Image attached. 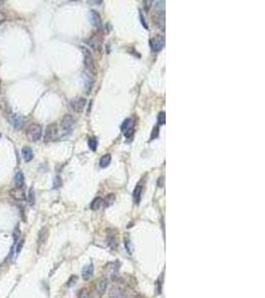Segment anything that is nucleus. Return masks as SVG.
I'll list each match as a JSON object with an SVG mask.
<instances>
[{
    "mask_svg": "<svg viewBox=\"0 0 265 298\" xmlns=\"http://www.w3.org/2000/svg\"><path fill=\"white\" fill-rule=\"evenodd\" d=\"M26 135L30 141H33V142L38 141L42 136L41 125L37 124V123H32L31 125H29V127L26 130Z\"/></svg>",
    "mask_w": 265,
    "mask_h": 298,
    "instance_id": "nucleus-1",
    "label": "nucleus"
},
{
    "mask_svg": "<svg viewBox=\"0 0 265 298\" xmlns=\"http://www.w3.org/2000/svg\"><path fill=\"white\" fill-rule=\"evenodd\" d=\"M164 45H165V38L161 35L155 36L150 40V47L152 49V51L155 53L161 51L164 48Z\"/></svg>",
    "mask_w": 265,
    "mask_h": 298,
    "instance_id": "nucleus-2",
    "label": "nucleus"
},
{
    "mask_svg": "<svg viewBox=\"0 0 265 298\" xmlns=\"http://www.w3.org/2000/svg\"><path fill=\"white\" fill-rule=\"evenodd\" d=\"M59 135V131H58V126L57 124L52 123L47 126L46 128V132H45V141H53L56 140Z\"/></svg>",
    "mask_w": 265,
    "mask_h": 298,
    "instance_id": "nucleus-3",
    "label": "nucleus"
},
{
    "mask_svg": "<svg viewBox=\"0 0 265 298\" xmlns=\"http://www.w3.org/2000/svg\"><path fill=\"white\" fill-rule=\"evenodd\" d=\"M75 124V118L71 114H66L61 121V128L65 132V135L67 132H71Z\"/></svg>",
    "mask_w": 265,
    "mask_h": 298,
    "instance_id": "nucleus-4",
    "label": "nucleus"
},
{
    "mask_svg": "<svg viewBox=\"0 0 265 298\" xmlns=\"http://www.w3.org/2000/svg\"><path fill=\"white\" fill-rule=\"evenodd\" d=\"M121 131L124 132V135L126 137H130L134 132V123L131 118H126L122 124H121Z\"/></svg>",
    "mask_w": 265,
    "mask_h": 298,
    "instance_id": "nucleus-5",
    "label": "nucleus"
},
{
    "mask_svg": "<svg viewBox=\"0 0 265 298\" xmlns=\"http://www.w3.org/2000/svg\"><path fill=\"white\" fill-rule=\"evenodd\" d=\"M9 195L12 199H14L15 201H19V202L26 200V194H25V191L22 187H15L11 189Z\"/></svg>",
    "mask_w": 265,
    "mask_h": 298,
    "instance_id": "nucleus-6",
    "label": "nucleus"
},
{
    "mask_svg": "<svg viewBox=\"0 0 265 298\" xmlns=\"http://www.w3.org/2000/svg\"><path fill=\"white\" fill-rule=\"evenodd\" d=\"M86 104V99L83 98H75L71 102V106L75 112H82Z\"/></svg>",
    "mask_w": 265,
    "mask_h": 298,
    "instance_id": "nucleus-7",
    "label": "nucleus"
},
{
    "mask_svg": "<svg viewBox=\"0 0 265 298\" xmlns=\"http://www.w3.org/2000/svg\"><path fill=\"white\" fill-rule=\"evenodd\" d=\"M24 117L19 114V113H16V114H13L11 116V124L13 125V127L15 129H21L24 124Z\"/></svg>",
    "mask_w": 265,
    "mask_h": 298,
    "instance_id": "nucleus-8",
    "label": "nucleus"
},
{
    "mask_svg": "<svg viewBox=\"0 0 265 298\" xmlns=\"http://www.w3.org/2000/svg\"><path fill=\"white\" fill-rule=\"evenodd\" d=\"M87 17H88V20H90V22L94 25V26L98 27L100 25V16L96 11L90 10V12H88Z\"/></svg>",
    "mask_w": 265,
    "mask_h": 298,
    "instance_id": "nucleus-9",
    "label": "nucleus"
},
{
    "mask_svg": "<svg viewBox=\"0 0 265 298\" xmlns=\"http://www.w3.org/2000/svg\"><path fill=\"white\" fill-rule=\"evenodd\" d=\"M85 66H86V68L90 72V74L95 72V67L94 64V61H92L90 54L87 51L85 53Z\"/></svg>",
    "mask_w": 265,
    "mask_h": 298,
    "instance_id": "nucleus-10",
    "label": "nucleus"
},
{
    "mask_svg": "<svg viewBox=\"0 0 265 298\" xmlns=\"http://www.w3.org/2000/svg\"><path fill=\"white\" fill-rule=\"evenodd\" d=\"M107 286H108L107 278H102L98 282V286H96V292H98V294L99 296H102V294H104V292H106V289H107Z\"/></svg>",
    "mask_w": 265,
    "mask_h": 298,
    "instance_id": "nucleus-11",
    "label": "nucleus"
},
{
    "mask_svg": "<svg viewBox=\"0 0 265 298\" xmlns=\"http://www.w3.org/2000/svg\"><path fill=\"white\" fill-rule=\"evenodd\" d=\"M92 273H94V265H92L91 263L86 265L82 270V276H83V278L85 280L90 279L91 277Z\"/></svg>",
    "mask_w": 265,
    "mask_h": 298,
    "instance_id": "nucleus-12",
    "label": "nucleus"
},
{
    "mask_svg": "<svg viewBox=\"0 0 265 298\" xmlns=\"http://www.w3.org/2000/svg\"><path fill=\"white\" fill-rule=\"evenodd\" d=\"M49 237V230L47 228H43L39 233V238H38V243L39 246L44 245L47 242V238Z\"/></svg>",
    "mask_w": 265,
    "mask_h": 298,
    "instance_id": "nucleus-13",
    "label": "nucleus"
},
{
    "mask_svg": "<svg viewBox=\"0 0 265 298\" xmlns=\"http://www.w3.org/2000/svg\"><path fill=\"white\" fill-rule=\"evenodd\" d=\"M22 155L24 160L26 162H30L33 157H34V153H33V150L29 147V146H25L22 149Z\"/></svg>",
    "mask_w": 265,
    "mask_h": 298,
    "instance_id": "nucleus-14",
    "label": "nucleus"
},
{
    "mask_svg": "<svg viewBox=\"0 0 265 298\" xmlns=\"http://www.w3.org/2000/svg\"><path fill=\"white\" fill-rule=\"evenodd\" d=\"M142 191H143V186L141 184H138L136 186L135 190L133 192V199H134V202L135 204H139L140 202V199H141V194H142Z\"/></svg>",
    "mask_w": 265,
    "mask_h": 298,
    "instance_id": "nucleus-15",
    "label": "nucleus"
},
{
    "mask_svg": "<svg viewBox=\"0 0 265 298\" xmlns=\"http://www.w3.org/2000/svg\"><path fill=\"white\" fill-rule=\"evenodd\" d=\"M111 162V155L110 154H104L99 160V166L102 168H106Z\"/></svg>",
    "mask_w": 265,
    "mask_h": 298,
    "instance_id": "nucleus-16",
    "label": "nucleus"
},
{
    "mask_svg": "<svg viewBox=\"0 0 265 298\" xmlns=\"http://www.w3.org/2000/svg\"><path fill=\"white\" fill-rule=\"evenodd\" d=\"M14 182L16 187H22L24 184V175L22 172H17L14 176Z\"/></svg>",
    "mask_w": 265,
    "mask_h": 298,
    "instance_id": "nucleus-17",
    "label": "nucleus"
},
{
    "mask_svg": "<svg viewBox=\"0 0 265 298\" xmlns=\"http://www.w3.org/2000/svg\"><path fill=\"white\" fill-rule=\"evenodd\" d=\"M102 205H103V200L100 198V197H98V198H95L91 202V204H90V209L94 210V211H96V210H98Z\"/></svg>",
    "mask_w": 265,
    "mask_h": 298,
    "instance_id": "nucleus-18",
    "label": "nucleus"
},
{
    "mask_svg": "<svg viewBox=\"0 0 265 298\" xmlns=\"http://www.w3.org/2000/svg\"><path fill=\"white\" fill-rule=\"evenodd\" d=\"M109 296L112 298H119L122 296V291H121L118 287L112 286L110 288V290H109Z\"/></svg>",
    "mask_w": 265,
    "mask_h": 298,
    "instance_id": "nucleus-19",
    "label": "nucleus"
},
{
    "mask_svg": "<svg viewBox=\"0 0 265 298\" xmlns=\"http://www.w3.org/2000/svg\"><path fill=\"white\" fill-rule=\"evenodd\" d=\"M87 144H88V147H90V150L95 151L96 147H98V139H96L95 137H90Z\"/></svg>",
    "mask_w": 265,
    "mask_h": 298,
    "instance_id": "nucleus-20",
    "label": "nucleus"
},
{
    "mask_svg": "<svg viewBox=\"0 0 265 298\" xmlns=\"http://www.w3.org/2000/svg\"><path fill=\"white\" fill-rule=\"evenodd\" d=\"M28 201L30 205H34L35 204V191L34 188H31L29 190V194H28Z\"/></svg>",
    "mask_w": 265,
    "mask_h": 298,
    "instance_id": "nucleus-21",
    "label": "nucleus"
},
{
    "mask_svg": "<svg viewBox=\"0 0 265 298\" xmlns=\"http://www.w3.org/2000/svg\"><path fill=\"white\" fill-rule=\"evenodd\" d=\"M158 123L164 125L166 123V116H165V111H161L158 115Z\"/></svg>",
    "mask_w": 265,
    "mask_h": 298,
    "instance_id": "nucleus-22",
    "label": "nucleus"
},
{
    "mask_svg": "<svg viewBox=\"0 0 265 298\" xmlns=\"http://www.w3.org/2000/svg\"><path fill=\"white\" fill-rule=\"evenodd\" d=\"M78 298H88V293H87V290L86 288H83L79 291Z\"/></svg>",
    "mask_w": 265,
    "mask_h": 298,
    "instance_id": "nucleus-23",
    "label": "nucleus"
},
{
    "mask_svg": "<svg viewBox=\"0 0 265 298\" xmlns=\"http://www.w3.org/2000/svg\"><path fill=\"white\" fill-rule=\"evenodd\" d=\"M158 134H159V127L158 126H155L153 128V131H152V134H151V140H153L155 139L157 136H158Z\"/></svg>",
    "mask_w": 265,
    "mask_h": 298,
    "instance_id": "nucleus-24",
    "label": "nucleus"
},
{
    "mask_svg": "<svg viewBox=\"0 0 265 298\" xmlns=\"http://www.w3.org/2000/svg\"><path fill=\"white\" fill-rule=\"evenodd\" d=\"M23 246H24V240H21V241H20V242H18L17 246H16V253H19L20 251L22 250V247H23Z\"/></svg>",
    "mask_w": 265,
    "mask_h": 298,
    "instance_id": "nucleus-25",
    "label": "nucleus"
},
{
    "mask_svg": "<svg viewBox=\"0 0 265 298\" xmlns=\"http://www.w3.org/2000/svg\"><path fill=\"white\" fill-rule=\"evenodd\" d=\"M77 280H78V277H77V276L73 275V276H71V277L70 278V280L68 281V286H73L74 284H75V281H77Z\"/></svg>",
    "mask_w": 265,
    "mask_h": 298,
    "instance_id": "nucleus-26",
    "label": "nucleus"
},
{
    "mask_svg": "<svg viewBox=\"0 0 265 298\" xmlns=\"http://www.w3.org/2000/svg\"><path fill=\"white\" fill-rule=\"evenodd\" d=\"M61 185H62V183H61L60 177H56L55 178V182H54V188H59Z\"/></svg>",
    "mask_w": 265,
    "mask_h": 298,
    "instance_id": "nucleus-27",
    "label": "nucleus"
},
{
    "mask_svg": "<svg viewBox=\"0 0 265 298\" xmlns=\"http://www.w3.org/2000/svg\"><path fill=\"white\" fill-rule=\"evenodd\" d=\"M140 19H141V23L143 24V26H144L146 29H148V25L145 22V19H144V16H143L142 12H140Z\"/></svg>",
    "mask_w": 265,
    "mask_h": 298,
    "instance_id": "nucleus-28",
    "label": "nucleus"
},
{
    "mask_svg": "<svg viewBox=\"0 0 265 298\" xmlns=\"http://www.w3.org/2000/svg\"><path fill=\"white\" fill-rule=\"evenodd\" d=\"M5 20H6V15L4 14L3 12H1V11H0V24H1V23H3V22H4V21H5Z\"/></svg>",
    "mask_w": 265,
    "mask_h": 298,
    "instance_id": "nucleus-29",
    "label": "nucleus"
},
{
    "mask_svg": "<svg viewBox=\"0 0 265 298\" xmlns=\"http://www.w3.org/2000/svg\"><path fill=\"white\" fill-rule=\"evenodd\" d=\"M158 186H159L160 188H163V187H164V177H160V178H159Z\"/></svg>",
    "mask_w": 265,
    "mask_h": 298,
    "instance_id": "nucleus-30",
    "label": "nucleus"
},
{
    "mask_svg": "<svg viewBox=\"0 0 265 298\" xmlns=\"http://www.w3.org/2000/svg\"><path fill=\"white\" fill-rule=\"evenodd\" d=\"M0 91H1V83H0Z\"/></svg>",
    "mask_w": 265,
    "mask_h": 298,
    "instance_id": "nucleus-31",
    "label": "nucleus"
},
{
    "mask_svg": "<svg viewBox=\"0 0 265 298\" xmlns=\"http://www.w3.org/2000/svg\"><path fill=\"white\" fill-rule=\"evenodd\" d=\"M0 137H1V134H0Z\"/></svg>",
    "mask_w": 265,
    "mask_h": 298,
    "instance_id": "nucleus-32",
    "label": "nucleus"
},
{
    "mask_svg": "<svg viewBox=\"0 0 265 298\" xmlns=\"http://www.w3.org/2000/svg\"><path fill=\"white\" fill-rule=\"evenodd\" d=\"M0 5H1V2H0Z\"/></svg>",
    "mask_w": 265,
    "mask_h": 298,
    "instance_id": "nucleus-33",
    "label": "nucleus"
}]
</instances>
